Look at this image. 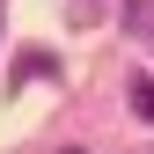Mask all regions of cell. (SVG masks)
I'll use <instances>...</instances> for the list:
<instances>
[{
    "mask_svg": "<svg viewBox=\"0 0 154 154\" xmlns=\"http://www.w3.org/2000/svg\"><path fill=\"white\" fill-rule=\"evenodd\" d=\"M132 110H140V118H154V81H140V88H132Z\"/></svg>",
    "mask_w": 154,
    "mask_h": 154,
    "instance_id": "1",
    "label": "cell"
}]
</instances>
